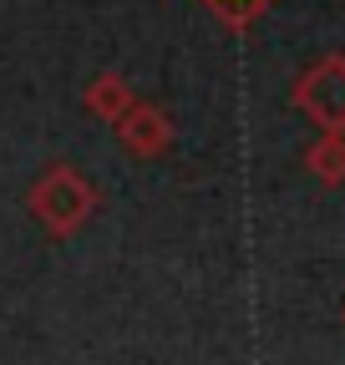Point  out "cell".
I'll list each match as a JSON object with an SVG mask.
<instances>
[{
    "label": "cell",
    "instance_id": "cell-4",
    "mask_svg": "<svg viewBox=\"0 0 345 365\" xmlns=\"http://www.w3.org/2000/svg\"><path fill=\"white\" fill-rule=\"evenodd\" d=\"M86 107L102 112L107 122H122L127 112H133V97H127V86H122L117 76H97V86L86 91Z\"/></svg>",
    "mask_w": 345,
    "mask_h": 365
},
{
    "label": "cell",
    "instance_id": "cell-5",
    "mask_svg": "<svg viewBox=\"0 0 345 365\" xmlns=\"http://www.w3.org/2000/svg\"><path fill=\"white\" fill-rule=\"evenodd\" d=\"M310 168H315V178H325V182H340V178H345V137H340V132H325L320 143L310 148Z\"/></svg>",
    "mask_w": 345,
    "mask_h": 365
},
{
    "label": "cell",
    "instance_id": "cell-1",
    "mask_svg": "<svg viewBox=\"0 0 345 365\" xmlns=\"http://www.w3.org/2000/svg\"><path fill=\"white\" fill-rule=\"evenodd\" d=\"M294 107L305 112L315 127L340 132L345 127V56H325L320 66H310L294 86Z\"/></svg>",
    "mask_w": 345,
    "mask_h": 365
},
{
    "label": "cell",
    "instance_id": "cell-2",
    "mask_svg": "<svg viewBox=\"0 0 345 365\" xmlns=\"http://www.w3.org/2000/svg\"><path fill=\"white\" fill-rule=\"evenodd\" d=\"M86 208H92V188H86L81 178H71L66 168H56L36 188V213L51 218V228H71L76 218H86Z\"/></svg>",
    "mask_w": 345,
    "mask_h": 365
},
{
    "label": "cell",
    "instance_id": "cell-3",
    "mask_svg": "<svg viewBox=\"0 0 345 365\" xmlns=\"http://www.w3.org/2000/svg\"><path fill=\"white\" fill-rule=\"evenodd\" d=\"M117 132H122V143L133 148V153H158V148L168 143V122H163V112H153V107H133V112L117 122Z\"/></svg>",
    "mask_w": 345,
    "mask_h": 365
},
{
    "label": "cell",
    "instance_id": "cell-6",
    "mask_svg": "<svg viewBox=\"0 0 345 365\" xmlns=\"http://www.w3.org/2000/svg\"><path fill=\"white\" fill-rule=\"evenodd\" d=\"M203 6H208V11H219L229 26H249L259 11L269 6V0H203Z\"/></svg>",
    "mask_w": 345,
    "mask_h": 365
}]
</instances>
